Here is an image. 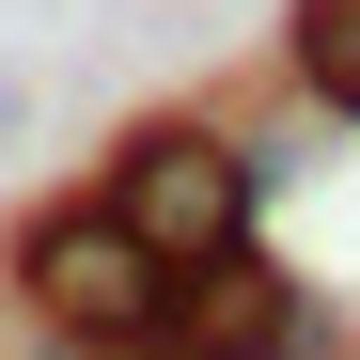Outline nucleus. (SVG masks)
<instances>
[{
    "label": "nucleus",
    "instance_id": "obj_3",
    "mask_svg": "<svg viewBox=\"0 0 360 360\" xmlns=\"http://www.w3.org/2000/svg\"><path fill=\"white\" fill-rule=\"evenodd\" d=\"M282 79L329 110V126H360V0H297L282 16Z\"/></svg>",
    "mask_w": 360,
    "mask_h": 360
},
{
    "label": "nucleus",
    "instance_id": "obj_2",
    "mask_svg": "<svg viewBox=\"0 0 360 360\" xmlns=\"http://www.w3.org/2000/svg\"><path fill=\"white\" fill-rule=\"evenodd\" d=\"M172 282H188V266H157L110 204H47V219L16 235V297H32V329L79 345V360H172Z\"/></svg>",
    "mask_w": 360,
    "mask_h": 360
},
{
    "label": "nucleus",
    "instance_id": "obj_1",
    "mask_svg": "<svg viewBox=\"0 0 360 360\" xmlns=\"http://www.w3.org/2000/svg\"><path fill=\"white\" fill-rule=\"evenodd\" d=\"M94 204L126 219L157 266H219V251H251V219H266V157H251V126H219V110H157V126H126V157H110Z\"/></svg>",
    "mask_w": 360,
    "mask_h": 360
}]
</instances>
